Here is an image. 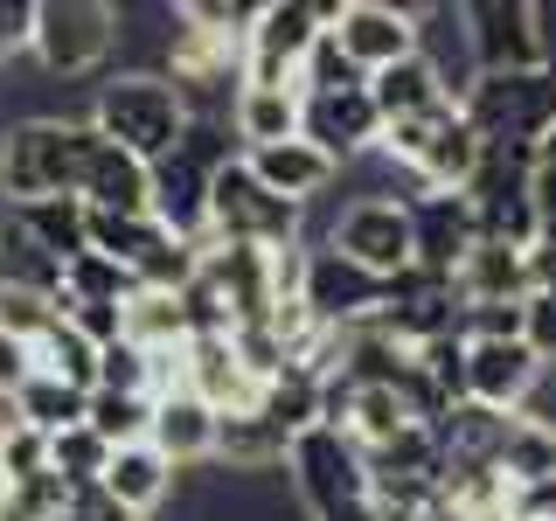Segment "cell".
I'll list each match as a JSON object with an SVG mask.
<instances>
[{"label":"cell","instance_id":"6da1fadb","mask_svg":"<svg viewBox=\"0 0 556 521\" xmlns=\"http://www.w3.org/2000/svg\"><path fill=\"white\" fill-rule=\"evenodd\" d=\"M98 126L63 112H35L0 132V202H49V195H84Z\"/></svg>","mask_w":556,"mask_h":521},{"label":"cell","instance_id":"7a4b0ae2","mask_svg":"<svg viewBox=\"0 0 556 521\" xmlns=\"http://www.w3.org/2000/svg\"><path fill=\"white\" fill-rule=\"evenodd\" d=\"M84 118L98 126V139L139 153L147 167H161L167 153H181L188 126H195L188 98L174 91L161 69H118V77H104L91 91V112H84Z\"/></svg>","mask_w":556,"mask_h":521},{"label":"cell","instance_id":"3957f363","mask_svg":"<svg viewBox=\"0 0 556 521\" xmlns=\"http://www.w3.org/2000/svg\"><path fill=\"white\" fill-rule=\"evenodd\" d=\"M466 126H473L486 147H515V153H535L543 132L556 126V63L549 69H486L473 77V91L459 98Z\"/></svg>","mask_w":556,"mask_h":521},{"label":"cell","instance_id":"277c9868","mask_svg":"<svg viewBox=\"0 0 556 521\" xmlns=\"http://www.w3.org/2000/svg\"><path fill=\"white\" fill-rule=\"evenodd\" d=\"M118 56V8L112 0H42V28H35V63L49 84L98 77Z\"/></svg>","mask_w":556,"mask_h":521},{"label":"cell","instance_id":"5b68a950","mask_svg":"<svg viewBox=\"0 0 556 521\" xmlns=\"http://www.w3.org/2000/svg\"><path fill=\"white\" fill-rule=\"evenodd\" d=\"M341 0H265L243 42V84H292L300 91V63L313 56L327 28H334Z\"/></svg>","mask_w":556,"mask_h":521},{"label":"cell","instance_id":"8992f818","mask_svg":"<svg viewBox=\"0 0 556 521\" xmlns=\"http://www.w3.org/2000/svg\"><path fill=\"white\" fill-rule=\"evenodd\" d=\"M300 216H306V208L278 202L271 188L257 181L251 167H243V153L216 174V188H208V237H216V243H257V251H286V243H300Z\"/></svg>","mask_w":556,"mask_h":521},{"label":"cell","instance_id":"52a82bcc","mask_svg":"<svg viewBox=\"0 0 556 521\" xmlns=\"http://www.w3.org/2000/svg\"><path fill=\"white\" fill-rule=\"evenodd\" d=\"M286 473H292V494L313 508V521H327V514H341V508H362V500L376 494L362 445L348 439V431H327V424L306 431V439L292 445Z\"/></svg>","mask_w":556,"mask_h":521},{"label":"cell","instance_id":"ba28073f","mask_svg":"<svg viewBox=\"0 0 556 521\" xmlns=\"http://www.w3.org/2000/svg\"><path fill=\"white\" fill-rule=\"evenodd\" d=\"M327 251L355 257L376 278H404L417 265V230H410V202L404 195H355L327 230Z\"/></svg>","mask_w":556,"mask_h":521},{"label":"cell","instance_id":"9c48e42d","mask_svg":"<svg viewBox=\"0 0 556 521\" xmlns=\"http://www.w3.org/2000/svg\"><path fill=\"white\" fill-rule=\"evenodd\" d=\"M306 306L320 327H341V334H355V327H376L382 313H390V278L362 271L355 257L341 251H306Z\"/></svg>","mask_w":556,"mask_h":521},{"label":"cell","instance_id":"30bf717a","mask_svg":"<svg viewBox=\"0 0 556 521\" xmlns=\"http://www.w3.org/2000/svg\"><path fill=\"white\" fill-rule=\"evenodd\" d=\"M543 8L529 0H473L466 8V42H473V63L480 77L486 69H549V42H543Z\"/></svg>","mask_w":556,"mask_h":521},{"label":"cell","instance_id":"8fae6325","mask_svg":"<svg viewBox=\"0 0 556 521\" xmlns=\"http://www.w3.org/2000/svg\"><path fill=\"white\" fill-rule=\"evenodd\" d=\"M334 42L348 49V63H355L362 77H376V69L417 56V49H425V28H417V8H390V0H341Z\"/></svg>","mask_w":556,"mask_h":521},{"label":"cell","instance_id":"7c38bea8","mask_svg":"<svg viewBox=\"0 0 556 521\" xmlns=\"http://www.w3.org/2000/svg\"><path fill=\"white\" fill-rule=\"evenodd\" d=\"M404 202H410V230H417V265L452 278L466 257H473V243H480L473 202L466 195H404Z\"/></svg>","mask_w":556,"mask_h":521},{"label":"cell","instance_id":"4fadbf2b","mask_svg":"<svg viewBox=\"0 0 556 521\" xmlns=\"http://www.w3.org/2000/svg\"><path fill=\"white\" fill-rule=\"evenodd\" d=\"M306 139L327 147L341 167L369 161L382 147V112H376L369 84H362V91H334V98H306Z\"/></svg>","mask_w":556,"mask_h":521},{"label":"cell","instance_id":"5bb4252c","mask_svg":"<svg viewBox=\"0 0 556 521\" xmlns=\"http://www.w3.org/2000/svg\"><path fill=\"white\" fill-rule=\"evenodd\" d=\"M208 188H216V167H202L195 153H167L153 167V223L181 243L208 237Z\"/></svg>","mask_w":556,"mask_h":521},{"label":"cell","instance_id":"9a60e30c","mask_svg":"<svg viewBox=\"0 0 556 521\" xmlns=\"http://www.w3.org/2000/svg\"><path fill=\"white\" fill-rule=\"evenodd\" d=\"M243 167H251V174L271 188L278 202H292V208L320 202L327 188L341 181V161H334L327 147H313V139H286V147H257V153H243Z\"/></svg>","mask_w":556,"mask_h":521},{"label":"cell","instance_id":"2e32d148","mask_svg":"<svg viewBox=\"0 0 556 521\" xmlns=\"http://www.w3.org/2000/svg\"><path fill=\"white\" fill-rule=\"evenodd\" d=\"M216 431H223V417L202 404V396H188V390H174L153 404V445L167 452V466L174 473H202V466H216Z\"/></svg>","mask_w":556,"mask_h":521},{"label":"cell","instance_id":"e0dca14e","mask_svg":"<svg viewBox=\"0 0 556 521\" xmlns=\"http://www.w3.org/2000/svg\"><path fill=\"white\" fill-rule=\"evenodd\" d=\"M84 202L98 216H153V167L112 139H98L91 167H84Z\"/></svg>","mask_w":556,"mask_h":521},{"label":"cell","instance_id":"ac0fdd59","mask_svg":"<svg viewBox=\"0 0 556 521\" xmlns=\"http://www.w3.org/2000/svg\"><path fill=\"white\" fill-rule=\"evenodd\" d=\"M230 132L243 139V153L306 139V98L292 91V84H243L230 98Z\"/></svg>","mask_w":556,"mask_h":521},{"label":"cell","instance_id":"d6986e66","mask_svg":"<svg viewBox=\"0 0 556 521\" xmlns=\"http://www.w3.org/2000/svg\"><path fill=\"white\" fill-rule=\"evenodd\" d=\"M8 223L22 230L49 265H77L91 251V202L84 195H49V202H14Z\"/></svg>","mask_w":556,"mask_h":521},{"label":"cell","instance_id":"ffe728a7","mask_svg":"<svg viewBox=\"0 0 556 521\" xmlns=\"http://www.w3.org/2000/svg\"><path fill=\"white\" fill-rule=\"evenodd\" d=\"M452 292H459V306H529V251L480 237L473 257L452 271Z\"/></svg>","mask_w":556,"mask_h":521},{"label":"cell","instance_id":"44dd1931","mask_svg":"<svg viewBox=\"0 0 556 521\" xmlns=\"http://www.w3.org/2000/svg\"><path fill=\"white\" fill-rule=\"evenodd\" d=\"M486 161V139L466 126V112H452L439 132H431V147L417 153V167H410V181H417V195H466L473 188V174Z\"/></svg>","mask_w":556,"mask_h":521},{"label":"cell","instance_id":"7402d4cb","mask_svg":"<svg viewBox=\"0 0 556 521\" xmlns=\"http://www.w3.org/2000/svg\"><path fill=\"white\" fill-rule=\"evenodd\" d=\"M369 98H376V112H382V126H396V118H425V112H445V104H459L452 98V84L439 77V63L417 49V56L404 63H390V69H376L369 77Z\"/></svg>","mask_w":556,"mask_h":521},{"label":"cell","instance_id":"603a6c76","mask_svg":"<svg viewBox=\"0 0 556 521\" xmlns=\"http://www.w3.org/2000/svg\"><path fill=\"white\" fill-rule=\"evenodd\" d=\"M174 480H181V473L167 466V452L147 439V445H118V452H112V466H104L98 494L118 500L126 514H153V508L174 494Z\"/></svg>","mask_w":556,"mask_h":521},{"label":"cell","instance_id":"cb8c5ba5","mask_svg":"<svg viewBox=\"0 0 556 521\" xmlns=\"http://www.w3.org/2000/svg\"><path fill=\"white\" fill-rule=\"evenodd\" d=\"M501 480H508V494H521V486H543L556 480V424L535 410H521L508 424V445H501Z\"/></svg>","mask_w":556,"mask_h":521},{"label":"cell","instance_id":"d4e9b609","mask_svg":"<svg viewBox=\"0 0 556 521\" xmlns=\"http://www.w3.org/2000/svg\"><path fill=\"white\" fill-rule=\"evenodd\" d=\"M417 424L410 404H404V390H390V382H355V396H348V439H355L362 452H376V445H390V439H404V431Z\"/></svg>","mask_w":556,"mask_h":521},{"label":"cell","instance_id":"484cf974","mask_svg":"<svg viewBox=\"0 0 556 521\" xmlns=\"http://www.w3.org/2000/svg\"><path fill=\"white\" fill-rule=\"evenodd\" d=\"M167 243L174 237L153 216H98V208H91V251L112 257V265H126V271H147Z\"/></svg>","mask_w":556,"mask_h":521},{"label":"cell","instance_id":"4316f807","mask_svg":"<svg viewBox=\"0 0 556 521\" xmlns=\"http://www.w3.org/2000/svg\"><path fill=\"white\" fill-rule=\"evenodd\" d=\"M126 341H139V347H188V341H195L181 292H153V285H139L132 300H126Z\"/></svg>","mask_w":556,"mask_h":521},{"label":"cell","instance_id":"83f0119b","mask_svg":"<svg viewBox=\"0 0 556 521\" xmlns=\"http://www.w3.org/2000/svg\"><path fill=\"white\" fill-rule=\"evenodd\" d=\"M98 355H104L98 341H84L70 320H56L42 341H35V376H56V382H70V390L91 396L98 390Z\"/></svg>","mask_w":556,"mask_h":521},{"label":"cell","instance_id":"f1b7e54d","mask_svg":"<svg viewBox=\"0 0 556 521\" xmlns=\"http://www.w3.org/2000/svg\"><path fill=\"white\" fill-rule=\"evenodd\" d=\"M14 410H22V424L49 431V439H63V431H77L84 417H91V396L70 390V382H56V376H28V390L14 396Z\"/></svg>","mask_w":556,"mask_h":521},{"label":"cell","instance_id":"f546056e","mask_svg":"<svg viewBox=\"0 0 556 521\" xmlns=\"http://www.w3.org/2000/svg\"><path fill=\"white\" fill-rule=\"evenodd\" d=\"M132 292H139V271L112 265V257H98V251H84L77 265H63V300H77V306H126Z\"/></svg>","mask_w":556,"mask_h":521},{"label":"cell","instance_id":"4dcf8cb0","mask_svg":"<svg viewBox=\"0 0 556 521\" xmlns=\"http://www.w3.org/2000/svg\"><path fill=\"white\" fill-rule=\"evenodd\" d=\"M84 424L98 431L104 445H147L153 439V396H118V390H91V417Z\"/></svg>","mask_w":556,"mask_h":521},{"label":"cell","instance_id":"1f68e13d","mask_svg":"<svg viewBox=\"0 0 556 521\" xmlns=\"http://www.w3.org/2000/svg\"><path fill=\"white\" fill-rule=\"evenodd\" d=\"M56 439L49 431H35V424H8L0 431V486H28V480H42V473H56Z\"/></svg>","mask_w":556,"mask_h":521},{"label":"cell","instance_id":"d6a6232c","mask_svg":"<svg viewBox=\"0 0 556 521\" xmlns=\"http://www.w3.org/2000/svg\"><path fill=\"white\" fill-rule=\"evenodd\" d=\"M56 320H63V313H56V292L8 285V278H0V334H14V341H28V347H35Z\"/></svg>","mask_w":556,"mask_h":521},{"label":"cell","instance_id":"836d02e7","mask_svg":"<svg viewBox=\"0 0 556 521\" xmlns=\"http://www.w3.org/2000/svg\"><path fill=\"white\" fill-rule=\"evenodd\" d=\"M362 69L348 63V49L334 42V28L320 35V42H313V56L300 63V98H334V91H362Z\"/></svg>","mask_w":556,"mask_h":521},{"label":"cell","instance_id":"e575fe53","mask_svg":"<svg viewBox=\"0 0 556 521\" xmlns=\"http://www.w3.org/2000/svg\"><path fill=\"white\" fill-rule=\"evenodd\" d=\"M49 459H56V473L77 486V494H91V486L104 480V466H112V445H104L91 424H77V431H63V439H56Z\"/></svg>","mask_w":556,"mask_h":521},{"label":"cell","instance_id":"d590c367","mask_svg":"<svg viewBox=\"0 0 556 521\" xmlns=\"http://www.w3.org/2000/svg\"><path fill=\"white\" fill-rule=\"evenodd\" d=\"M35 28H42V0H0V69L35 56Z\"/></svg>","mask_w":556,"mask_h":521},{"label":"cell","instance_id":"8d00e7d4","mask_svg":"<svg viewBox=\"0 0 556 521\" xmlns=\"http://www.w3.org/2000/svg\"><path fill=\"white\" fill-rule=\"evenodd\" d=\"M521 341L543 355V369H556V292H529V327Z\"/></svg>","mask_w":556,"mask_h":521},{"label":"cell","instance_id":"74e56055","mask_svg":"<svg viewBox=\"0 0 556 521\" xmlns=\"http://www.w3.org/2000/svg\"><path fill=\"white\" fill-rule=\"evenodd\" d=\"M28 376H35V347L0 334V404H14V396L28 390Z\"/></svg>","mask_w":556,"mask_h":521},{"label":"cell","instance_id":"f35d334b","mask_svg":"<svg viewBox=\"0 0 556 521\" xmlns=\"http://www.w3.org/2000/svg\"><path fill=\"white\" fill-rule=\"evenodd\" d=\"M508 514H515V521H556V480H543V486H521V494H508Z\"/></svg>","mask_w":556,"mask_h":521},{"label":"cell","instance_id":"ab89813d","mask_svg":"<svg viewBox=\"0 0 556 521\" xmlns=\"http://www.w3.org/2000/svg\"><path fill=\"white\" fill-rule=\"evenodd\" d=\"M529 285H535V292H556V237H549V230L529 243Z\"/></svg>","mask_w":556,"mask_h":521},{"label":"cell","instance_id":"60d3db41","mask_svg":"<svg viewBox=\"0 0 556 521\" xmlns=\"http://www.w3.org/2000/svg\"><path fill=\"white\" fill-rule=\"evenodd\" d=\"M529 195H535V216H543V230L556 237V174H535Z\"/></svg>","mask_w":556,"mask_h":521},{"label":"cell","instance_id":"b9f144b4","mask_svg":"<svg viewBox=\"0 0 556 521\" xmlns=\"http://www.w3.org/2000/svg\"><path fill=\"white\" fill-rule=\"evenodd\" d=\"M535 174H556V126L543 132V147H535Z\"/></svg>","mask_w":556,"mask_h":521},{"label":"cell","instance_id":"7bdbcfd3","mask_svg":"<svg viewBox=\"0 0 556 521\" xmlns=\"http://www.w3.org/2000/svg\"><path fill=\"white\" fill-rule=\"evenodd\" d=\"M327 521H382V514H376V500H362V508H341V514H327Z\"/></svg>","mask_w":556,"mask_h":521},{"label":"cell","instance_id":"ee69618b","mask_svg":"<svg viewBox=\"0 0 556 521\" xmlns=\"http://www.w3.org/2000/svg\"><path fill=\"white\" fill-rule=\"evenodd\" d=\"M480 521H515V514H508V508H501V514H480Z\"/></svg>","mask_w":556,"mask_h":521}]
</instances>
